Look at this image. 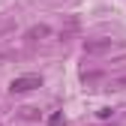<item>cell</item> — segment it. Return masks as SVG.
I'll return each mask as SVG.
<instances>
[{
	"label": "cell",
	"mask_w": 126,
	"mask_h": 126,
	"mask_svg": "<svg viewBox=\"0 0 126 126\" xmlns=\"http://www.w3.org/2000/svg\"><path fill=\"white\" fill-rule=\"evenodd\" d=\"M36 87H42V75H33V72L12 78V84H9L12 93H30V90H36Z\"/></svg>",
	"instance_id": "cell-1"
},
{
	"label": "cell",
	"mask_w": 126,
	"mask_h": 126,
	"mask_svg": "<svg viewBox=\"0 0 126 126\" xmlns=\"http://www.w3.org/2000/svg\"><path fill=\"white\" fill-rule=\"evenodd\" d=\"M108 48H111V39H90V42H84V54H102Z\"/></svg>",
	"instance_id": "cell-2"
},
{
	"label": "cell",
	"mask_w": 126,
	"mask_h": 126,
	"mask_svg": "<svg viewBox=\"0 0 126 126\" xmlns=\"http://www.w3.org/2000/svg\"><path fill=\"white\" fill-rule=\"evenodd\" d=\"M75 33H78V18H75V15H72V18H69L66 24H63V30H60V39H63V42H66V39H72Z\"/></svg>",
	"instance_id": "cell-3"
},
{
	"label": "cell",
	"mask_w": 126,
	"mask_h": 126,
	"mask_svg": "<svg viewBox=\"0 0 126 126\" xmlns=\"http://www.w3.org/2000/svg\"><path fill=\"white\" fill-rule=\"evenodd\" d=\"M48 33H51L48 24H33V27L24 33V39H42V36H48Z\"/></svg>",
	"instance_id": "cell-4"
},
{
	"label": "cell",
	"mask_w": 126,
	"mask_h": 126,
	"mask_svg": "<svg viewBox=\"0 0 126 126\" xmlns=\"http://www.w3.org/2000/svg\"><path fill=\"white\" fill-rule=\"evenodd\" d=\"M48 126H66V117H63L60 111H54V114L48 117Z\"/></svg>",
	"instance_id": "cell-5"
},
{
	"label": "cell",
	"mask_w": 126,
	"mask_h": 126,
	"mask_svg": "<svg viewBox=\"0 0 126 126\" xmlns=\"http://www.w3.org/2000/svg\"><path fill=\"white\" fill-rule=\"evenodd\" d=\"M21 117H27V120H33V117H36V108H21Z\"/></svg>",
	"instance_id": "cell-6"
},
{
	"label": "cell",
	"mask_w": 126,
	"mask_h": 126,
	"mask_svg": "<svg viewBox=\"0 0 126 126\" xmlns=\"http://www.w3.org/2000/svg\"><path fill=\"white\" fill-rule=\"evenodd\" d=\"M114 111H111V108H99V120H108V117H111Z\"/></svg>",
	"instance_id": "cell-7"
}]
</instances>
